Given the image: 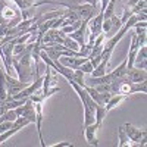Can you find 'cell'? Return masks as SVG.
Masks as SVG:
<instances>
[{"instance_id":"obj_4","label":"cell","mask_w":147,"mask_h":147,"mask_svg":"<svg viewBox=\"0 0 147 147\" xmlns=\"http://www.w3.org/2000/svg\"><path fill=\"white\" fill-rule=\"evenodd\" d=\"M102 25H103V12L99 10L97 13L88 21L87 24V30L90 31V34H93L94 37H97L99 34H102Z\"/></svg>"},{"instance_id":"obj_17","label":"cell","mask_w":147,"mask_h":147,"mask_svg":"<svg viewBox=\"0 0 147 147\" xmlns=\"http://www.w3.org/2000/svg\"><path fill=\"white\" fill-rule=\"evenodd\" d=\"M141 60H147V47H146V46H141L138 50H137V55H136V60H134V63L141 62Z\"/></svg>"},{"instance_id":"obj_18","label":"cell","mask_w":147,"mask_h":147,"mask_svg":"<svg viewBox=\"0 0 147 147\" xmlns=\"http://www.w3.org/2000/svg\"><path fill=\"white\" fill-rule=\"evenodd\" d=\"M131 12H132V15L134 13H138V12H141L143 9H146V0H138V2L136 5H132L131 7Z\"/></svg>"},{"instance_id":"obj_7","label":"cell","mask_w":147,"mask_h":147,"mask_svg":"<svg viewBox=\"0 0 147 147\" xmlns=\"http://www.w3.org/2000/svg\"><path fill=\"white\" fill-rule=\"evenodd\" d=\"M100 129V127L96 124H90L87 127H84V136H85V141H87L90 146L97 147L99 146V141H97V131Z\"/></svg>"},{"instance_id":"obj_10","label":"cell","mask_w":147,"mask_h":147,"mask_svg":"<svg viewBox=\"0 0 147 147\" xmlns=\"http://www.w3.org/2000/svg\"><path fill=\"white\" fill-rule=\"evenodd\" d=\"M118 137H119V147H136V144H134L129 138H128V136L125 134V131H124V127H119L118 128Z\"/></svg>"},{"instance_id":"obj_5","label":"cell","mask_w":147,"mask_h":147,"mask_svg":"<svg viewBox=\"0 0 147 147\" xmlns=\"http://www.w3.org/2000/svg\"><path fill=\"white\" fill-rule=\"evenodd\" d=\"M43 105H44V100H40V102H34V106H35V125H37V132H38V140H40V144H41L43 147H46V143H44V140H43V136H41Z\"/></svg>"},{"instance_id":"obj_14","label":"cell","mask_w":147,"mask_h":147,"mask_svg":"<svg viewBox=\"0 0 147 147\" xmlns=\"http://www.w3.org/2000/svg\"><path fill=\"white\" fill-rule=\"evenodd\" d=\"M13 3L19 7L21 12H24V10H30V9H32V7L35 6V0H15Z\"/></svg>"},{"instance_id":"obj_1","label":"cell","mask_w":147,"mask_h":147,"mask_svg":"<svg viewBox=\"0 0 147 147\" xmlns=\"http://www.w3.org/2000/svg\"><path fill=\"white\" fill-rule=\"evenodd\" d=\"M124 131L128 136V138L136 144V146H146V136L147 132L143 128H137L132 124H125L124 125Z\"/></svg>"},{"instance_id":"obj_16","label":"cell","mask_w":147,"mask_h":147,"mask_svg":"<svg viewBox=\"0 0 147 147\" xmlns=\"http://www.w3.org/2000/svg\"><path fill=\"white\" fill-rule=\"evenodd\" d=\"M81 24H82V19H78V21H75L74 24H69V25H66V27H62V28H60V31H62L63 34H71V32L75 31V30H78L81 27Z\"/></svg>"},{"instance_id":"obj_21","label":"cell","mask_w":147,"mask_h":147,"mask_svg":"<svg viewBox=\"0 0 147 147\" xmlns=\"http://www.w3.org/2000/svg\"><path fill=\"white\" fill-rule=\"evenodd\" d=\"M134 66L138 68V69H147V60H141V62L134 63Z\"/></svg>"},{"instance_id":"obj_2","label":"cell","mask_w":147,"mask_h":147,"mask_svg":"<svg viewBox=\"0 0 147 147\" xmlns=\"http://www.w3.org/2000/svg\"><path fill=\"white\" fill-rule=\"evenodd\" d=\"M96 7H97V6H93V5H88V3H81V5L71 6L69 10L77 12V15L80 16V19H82V21H90V19L96 15Z\"/></svg>"},{"instance_id":"obj_8","label":"cell","mask_w":147,"mask_h":147,"mask_svg":"<svg viewBox=\"0 0 147 147\" xmlns=\"http://www.w3.org/2000/svg\"><path fill=\"white\" fill-rule=\"evenodd\" d=\"M127 77L131 82H144L147 78V72L146 69H138L136 66H132L127 69Z\"/></svg>"},{"instance_id":"obj_6","label":"cell","mask_w":147,"mask_h":147,"mask_svg":"<svg viewBox=\"0 0 147 147\" xmlns=\"http://www.w3.org/2000/svg\"><path fill=\"white\" fill-rule=\"evenodd\" d=\"M87 24H88V21H82L81 27L78 30H75V31L71 32V34H66V35L71 37V38L75 40L81 47H84L85 43H87Z\"/></svg>"},{"instance_id":"obj_12","label":"cell","mask_w":147,"mask_h":147,"mask_svg":"<svg viewBox=\"0 0 147 147\" xmlns=\"http://www.w3.org/2000/svg\"><path fill=\"white\" fill-rule=\"evenodd\" d=\"M106 115H107V110H106V107H105V106H100V105H97V106H96L94 116H96V124L99 125V127H102V124H103V119L106 118Z\"/></svg>"},{"instance_id":"obj_15","label":"cell","mask_w":147,"mask_h":147,"mask_svg":"<svg viewBox=\"0 0 147 147\" xmlns=\"http://www.w3.org/2000/svg\"><path fill=\"white\" fill-rule=\"evenodd\" d=\"M94 122H96L94 112H91L87 106H84V127H87L90 124H94Z\"/></svg>"},{"instance_id":"obj_3","label":"cell","mask_w":147,"mask_h":147,"mask_svg":"<svg viewBox=\"0 0 147 147\" xmlns=\"http://www.w3.org/2000/svg\"><path fill=\"white\" fill-rule=\"evenodd\" d=\"M6 85H7V93H9V96H15V94H18L21 90H24L25 87H28L30 84L22 82L19 78L16 80V78H13L12 75H9V74H6Z\"/></svg>"},{"instance_id":"obj_9","label":"cell","mask_w":147,"mask_h":147,"mask_svg":"<svg viewBox=\"0 0 147 147\" xmlns=\"http://www.w3.org/2000/svg\"><path fill=\"white\" fill-rule=\"evenodd\" d=\"M109 75L112 77L113 81H115V80L124 78V77L127 75V59H125V60H122V63H121L118 68H115L113 71H110V72H109Z\"/></svg>"},{"instance_id":"obj_13","label":"cell","mask_w":147,"mask_h":147,"mask_svg":"<svg viewBox=\"0 0 147 147\" xmlns=\"http://www.w3.org/2000/svg\"><path fill=\"white\" fill-rule=\"evenodd\" d=\"M68 50H72V52H77V53H80V50H81V46L74 40V38H71L69 35H66L65 38H63V43H62Z\"/></svg>"},{"instance_id":"obj_11","label":"cell","mask_w":147,"mask_h":147,"mask_svg":"<svg viewBox=\"0 0 147 147\" xmlns=\"http://www.w3.org/2000/svg\"><path fill=\"white\" fill-rule=\"evenodd\" d=\"M125 97L127 96H122V94H112V96H110V99H109V102L106 103V110H107V112H109V110H112L113 107H116L122 100H124L125 99Z\"/></svg>"},{"instance_id":"obj_19","label":"cell","mask_w":147,"mask_h":147,"mask_svg":"<svg viewBox=\"0 0 147 147\" xmlns=\"http://www.w3.org/2000/svg\"><path fill=\"white\" fill-rule=\"evenodd\" d=\"M77 69H80V71H81V72H84V74H91V72H93V69H94V66L91 65L90 60H87V62H84L82 65H80Z\"/></svg>"},{"instance_id":"obj_20","label":"cell","mask_w":147,"mask_h":147,"mask_svg":"<svg viewBox=\"0 0 147 147\" xmlns=\"http://www.w3.org/2000/svg\"><path fill=\"white\" fill-rule=\"evenodd\" d=\"M49 147H74V144L71 141H59V143H55Z\"/></svg>"}]
</instances>
